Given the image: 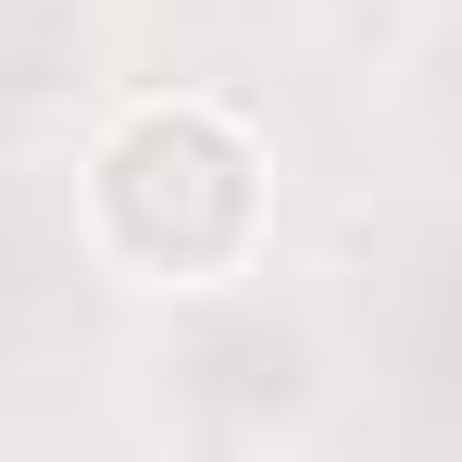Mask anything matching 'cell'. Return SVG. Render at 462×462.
I'll return each mask as SVG.
<instances>
[{
    "instance_id": "1",
    "label": "cell",
    "mask_w": 462,
    "mask_h": 462,
    "mask_svg": "<svg viewBox=\"0 0 462 462\" xmlns=\"http://www.w3.org/2000/svg\"><path fill=\"white\" fill-rule=\"evenodd\" d=\"M88 250L125 275V288H226L263 263V226H275V175H263V138L237 125L226 100H125L88 151Z\"/></svg>"
}]
</instances>
